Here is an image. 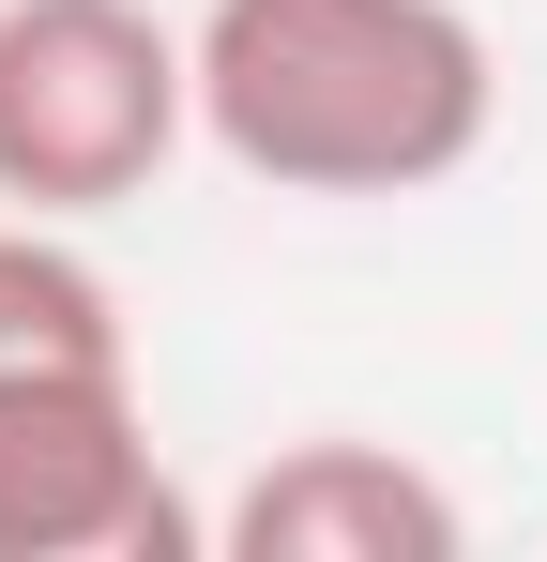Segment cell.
I'll use <instances>...</instances> for the list:
<instances>
[{"label":"cell","mask_w":547,"mask_h":562,"mask_svg":"<svg viewBox=\"0 0 547 562\" xmlns=\"http://www.w3.org/2000/svg\"><path fill=\"white\" fill-rule=\"evenodd\" d=\"M182 61L198 137L274 198H426L502 122L471 0H213Z\"/></svg>","instance_id":"cell-1"},{"label":"cell","mask_w":547,"mask_h":562,"mask_svg":"<svg viewBox=\"0 0 547 562\" xmlns=\"http://www.w3.org/2000/svg\"><path fill=\"white\" fill-rule=\"evenodd\" d=\"M198 122V61L153 0H0V198L77 228L153 198Z\"/></svg>","instance_id":"cell-2"},{"label":"cell","mask_w":547,"mask_h":562,"mask_svg":"<svg viewBox=\"0 0 547 562\" xmlns=\"http://www.w3.org/2000/svg\"><path fill=\"white\" fill-rule=\"evenodd\" d=\"M182 548H213V532L168 502L137 366L0 380V562H182Z\"/></svg>","instance_id":"cell-3"},{"label":"cell","mask_w":547,"mask_h":562,"mask_svg":"<svg viewBox=\"0 0 547 562\" xmlns=\"http://www.w3.org/2000/svg\"><path fill=\"white\" fill-rule=\"evenodd\" d=\"M456 486L411 471L395 441H289V457L213 517L228 562H456Z\"/></svg>","instance_id":"cell-4"},{"label":"cell","mask_w":547,"mask_h":562,"mask_svg":"<svg viewBox=\"0 0 547 562\" xmlns=\"http://www.w3.org/2000/svg\"><path fill=\"white\" fill-rule=\"evenodd\" d=\"M62 366H122V304L46 213L0 228V380H62Z\"/></svg>","instance_id":"cell-5"}]
</instances>
